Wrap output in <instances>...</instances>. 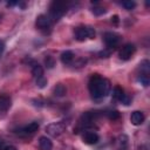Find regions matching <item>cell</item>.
Here are the masks:
<instances>
[{
    "label": "cell",
    "instance_id": "1",
    "mask_svg": "<svg viewBox=\"0 0 150 150\" xmlns=\"http://www.w3.org/2000/svg\"><path fill=\"white\" fill-rule=\"evenodd\" d=\"M88 88H89V93L94 100H102L109 94L111 86H110V81L108 79L102 77L98 74H94L89 80Z\"/></svg>",
    "mask_w": 150,
    "mask_h": 150
},
{
    "label": "cell",
    "instance_id": "2",
    "mask_svg": "<svg viewBox=\"0 0 150 150\" xmlns=\"http://www.w3.org/2000/svg\"><path fill=\"white\" fill-rule=\"evenodd\" d=\"M95 38V29L90 26H80L75 29V39L79 41H84L87 39Z\"/></svg>",
    "mask_w": 150,
    "mask_h": 150
},
{
    "label": "cell",
    "instance_id": "3",
    "mask_svg": "<svg viewBox=\"0 0 150 150\" xmlns=\"http://www.w3.org/2000/svg\"><path fill=\"white\" fill-rule=\"evenodd\" d=\"M50 20H59L66 13V4L62 1H53L50 5Z\"/></svg>",
    "mask_w": 150,
    "mask_h": 150
},
{
    "label": "cell",
    "instance_id": "4",
    "mask_svg": "<svg viewBox=\"0 0 150 150\" xmlns=\"http://www.w3.org/2000/svg\"><path fill=\"white\" fill-rule=\"evenodd\" d=\"M66 127L67 125L64 122H54L46 127V131L48 135H50L53 137H57L66 130Z\"/></svg>",
    "mask_w": 150,
    "mask_h": 150
},
{
    "label": "cell",
    "instance_id": "5",
    "mask_svg": "<svg viewBox=\"0 0 150 150\" xmlns=\"http://www.w3.org/2000/svg\"><path fill=\"white\" fill-rule=\"evenodd\" d=\"M103 40H104V43L107 45L108 48L110 49H114L121 41V36L114 32H107L104 33L103 35Z\"/></svg>",
    "mask_w": 150,
    "mask_h": 150
},
{
    "label": "cell",
    "instance_id": "6",
    "mask_svg": "<svg viewBox=\"0 0 150 150\" xmlns=\"http://www.w3.org/2000/svg\"><path fill=\"white\" fill-rule=\"evenodd\" d=\"M135 52H136L135 45H132V43H125V45L122 46V48L120 49L118 55H120V59H121V60L127 61V60H129V59L132 57V55L135 54Z\"/></svg>",
    "mask_w": 150,
    "mask_h": 150
},
{
    "label": "cell",
    "instance_id": "7",
    "mask_svg": "<svg viewBox=\"0 0 150 150\" xmlns=\"http://www.w3.org/2000/svg\"><path fill=\"white\" fill-rule=\"evenodd\" d=\"M112 97L116 100V101H120L124 104H129L130 103V97H128L125 94H124V90L120 87V86H116L114 87V90H112Z\"/></svg>",
    "mask_w": 150,
    "mask_h": 150
},
{
    "label": "cell",
    "instance_id": "8",
    "mask_svg": "<svg viewBox=\"0 0 150 150\" xmlns=\"http://www.w3.org/2000/svg\"><path fill=\"white\" fill-rule=\"evenodd\" d=\"M50 23H52L50 18H49V16H47V15H45V14L39 15V16L36 18V21H35L36 27H38V28H40V29L48 28V27L50 26Z\"/></svg>",
    "mask_w": 150,
    "mask_h": 150
},
{
    "label": "cell",
    "instance_id": "9",
    "mask_svg": "<svg viewBox=\"0 0 150 150\" xmlns=\"http://www.w3.org/2000/svg\"><path fill=\"white\" fill-rule=\"evenodd\" d=\"M38 129H39V123L38 122H30L29 124L22 127L18 132L21 135H32L35 131H38Z\"/></svg>",
    "mask_w": 150,
    "mask_h": 150
},
{
    "label": "cell",
    "instance_id": "10",
    "mask_svg": "<svg viewBox=\"0 0 150 150\" xmlns=\"http://www.w3.org/2000/svg\"><path fill=\"white\" fill-rule=\"evenodd\" d=\"M82 139H83V142H84L86 144H96V143L98 142L100 137H98V135H97L96 132H94V131H87V132L83 134Z\"/></svg>",
    "mask_w": 150,
    "mask_h": 150
},
{
    "label": "cell",
    "instance_id": "11",
    "mask_svg": "<svg viewBox=\"0 0 150 150\" xmlns=\"http://www.w3.org/2000/svg\"><path fill=\"white\" fill-rule=\"evenodd\" d=\"M144 114L142 111H138V110H135L131 112V116H130V121L134 125H141L143 122H144Z\"/></svg>",
    "mask_w": 150,
    "mask_h": 150
},
{
    "label": "cell",
    "instance_id": "12",
    "mask_svg": "<svg viewBox=\"0 0 150 150\" xmlns=\"http://www.w3.org/2000/svg\"><path fill=\"white\" fill-rule=\"evenodd\" d=\"M12 105V100L8 95H0V112H6Z\"/></svg>",
    "mask_w": 150,
    "mask_h": 150
},
{
    "label": "cell",
    "instance_id": "13",
    "mask_svg": "<svg viewBox=\"0 0 150 150\" xmlns=\"http://www.w3.org/2000/svg\"><path fill=\"white\" fill-rule=\"evenodd\" d=\"M30 67H32V74H33V76L35 79H39V77L43 76V68H42V66H40L39 63H36L33 60H30Z\"/></svg>",
    "mask_w": 150,
    "mask_h": 150
},
{
    "label": "cell",
    "instance_id": "14",
    "mask_svg": "<svg viewBox=\"0 0 150 150\" xmlns=\"http://www.w3.org/2000/svg\"><path fill=\"white\" fill-rule=\"evenodd\" d=\"M39 148H40V150H52L53 143L48 137L41 136L39 138Z\"/></svg>",
    "mask_w": 150,
    "mask_h": 150
},
{
    "label": "cell",
    "instance_id": "15",
    "mask_svg": "<svg viewBox=\"0 0 150 150\" xmlns=\"http://www.w3.org/2000/svg\"><path fill=\"white\" fill-rule=\"evenodd\" d=\"M74 60V53L71 50H66L61 54V61L63 64H70Z\"/></svg>",
    "mask_w": 150,
    "mask_h": 150
},
{
    "label": "cell",
    "instance_id": "16",
    "mask_svg": "<svg viewBox=\"0 0 150 150\" xmlns=\"http://www.w3.org/2000/svg\"><path fill=\"white\" fill-rule=\"evenodd\" d=\"M128 136L125 135H121L117 138V150H127L128 149Z\"/></svg>",
    "mask_w": 150,
    "mask_h": 150
},
{
    "label": "cell",
    "instance_id": "17",
    "mask_svg": "<svg viewBox=\"0 0 150 150\" xmlns=\"http://www.w3.org/2000/svg\"><path fill=\"white\" fill-rule=\"evenodd\" d=\"M53 93H54V95H55V96H59V97H61V96H63V95L67 93V89H66V87H64L63 84L59 83V84H56V86L54 87V89H53Z\"/></svg>",
    "mask_w": 150,
    "mask_h": 150
},
{
    "label": "cell",
    "instance_id": "18",
    "mask_svg": "<svg viewBox=\"0 0 150 150\" xmlns=\"http://www.w3.org/2000/svg\"><path fill=\"white\" fill-rule=\"evenodd\" d=\"M139 68H141V74H146V75H149V61H148V60H144V61L139 64Z\"/></svg>",
    "mask_w": 150,
    "mask_h": 150
},
{
    "label": "cell",
    "instance_id": "19",
    "mask_svg": "<svg viewBox=\"0 0 150 150\" xmlns=\"http://www.w3.org/2000/svg\"><path fill=\"white\" fill-rule=\"evenodd\" d=\"M138 81L141 82V84H143L144 87H146V86L149 84V82H150V80H149V75H146V74H139V76H138Z\"/></svg>",
    "mask_w": 150,
    "mask_h": 150
},
{
    "label": "cell",
    "instance_id": "20",
    "mask_svg": "<svg viewBox=\"0 0 150 150\" xmlns=\"http://www.w3.org/2000/svg\"><path fill=\"white\" fill-rule=\"evenodd\" d=\"M122 6L127 9V11H131L135 6H136V4H135V1H131V0H128V1H122Z\"/></svg>",
    "mask_w": 150,
    "mask_h": 150
},
{
    "label": "cell",
    "instance_id": "21",
    "mask_svg": "<svg viewBox=\"0 0 150 150\" xmlns=\"http://www.w3.org/2000/svg\"><path fill=\"white\" fill-rule=\"evenodd\" d=\"M91 11H93V13H94L95 15H97V16H98V15H102V14H104V13L107 12V9L103 8V7H94Z\"/></svg>",
    "mask_w": 150,
    "mask_h": 150
},
{
    "label": "cell",
    "instance_id": "22",
    "mask_svg": "<svg viewBox=\"0 0 150 150\" xmlns=\"http://www.w3.org/2000/svg\"><path fill=\"white\" fill-rule=\"evenodd\" d=\"M36 84H38L39 88H45L46 84H47V80L43 76L42 77H39V79H36Z\"/></svg>",
    "mask_w": 150,
    "mask_h": 150
},
{
    "label": "cell",
    "instance_id": "23",
    "mask_svg": "<svg viewBox=\"0 0 150 150\" xmlns=\"http://www.w3.org/2000/svg\"><path fill=\"white\" fill-rule=\"evenodd\" d=\"M108 117H109V120H112V121H115V120L120 118V112H118V111H116V110L109 111V112H108Z\"/></svg>",
    "mask_w": 150,
    "mask_h": 150
},
{
    "label": "cell",
    "instance_id": "24",
    "mask_svg": "<svg viewBox=\"0 0 150 150\" xmlns=\"http://www.w3.org/2000/svg\"><path fill=\"white\" fill-rule=\"evenodd\" d=\"M45 62H46V64H47V67L48 68H53L54 67V59L52 57V56H47L46 57V60H45Z\"/></svg>",
    "mask_w": 150,
    "mask_h": 150
},
{
    "label": "cell",
    "instance_id": "25",
    "mask_svg": "<svg viewBox=\"0 0 150 150\" xmlns=\"http://www.w3.org/2000/svg\"><path fill=\"white\" fill-rule=\"evenodd\" d=\"M111 50H112V49L107 48V49H104V50L100 52V57H108V56L111 54Z\"/></svg>",
    "mask_w": 150,
    "mask_h": 150
},
{
    "label": "cell",
    "instance_id": "26",
    "mask_svg": "<svg viewBox=\"0 0 150 150\" xmlns=\"http://www.w3.org/2000/svg\"><path fill=\"white\" fill-rule=\"evenodd\" d=\"M4 150H18V149L14 145H7V146L4 148Z\"/></svg>",
    "mask_w": 150,
    "mask_h": 150
},
{
    "label": "cell",
    "instance_id": "27",
    "mask_svg": "<svg viewBox=\"0 0 150 150\" xmlns=\"http://www.w3.org/2000/svg\"><path fill=\"white\" fill-rule=\"evenodd\" d=\"M4 49H5V43H4V41H1V40H0V55L2 54Z\"/></svg>",
    "mask_w": 150,
    "mask_h": 150
},
{
    "label": "cell",
    "instance_id": "28",
    "mask_svg": "<svg viewBox=\"0 0 150 150\" xmlns=\"http://www.w3.org/2000/svg\"><path fill=\"white\" fill-rule=\"evenodd\" d=\"M111 21H114V23L117 25V23H118V16H117V15H114V16L111 18Z\"/></svg>",
    "mask_w": 150,
    "mask_h": 150
},
{
    "label": "cell",
    "instance_id": "29",
    "mask_svg": "<svg viewBox=\"0 0 150 150\" xmlns=\"http://www.w3.org/2000/svg\"><path fill=\"white\" fill-rule=\"evenodd\" d=\"M2 145H4V144H2V142H1V141H0V150H1V149H2Z\"/></svg>",
    "mask_w": 150,
    "mask_h": 150
}]
</instances>
